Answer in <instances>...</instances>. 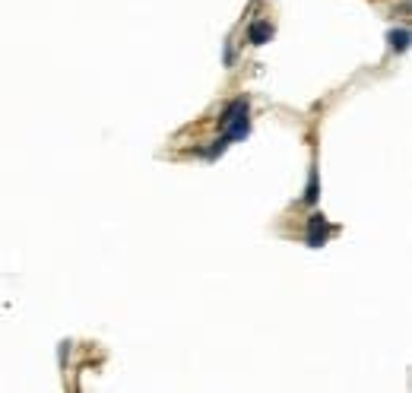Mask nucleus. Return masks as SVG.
<instances>
[{
    "label": "nucleus",
    "instance_id": "f257e3e1",
    "mask_svg": "<svg viewBox=\"0 0 412 393\" xmlns=\"http://www.w3.org/2000/svg\"><path fill=\"white\" fill-rule=\"evenodd\" d=\"M327 235H330L327 219H323L321 213L311 216V219H308V245H311V248H321L323 241H327Z\"/></svg>",
    "mask_w": 412,
    "mask_h": 393
},
{
    "label": "nucleus",
    "instance_id": "f03ea898",
    "mask_svg": "<svg viewBox=\"0 0 412 393\" xmlns=\"http://www.w3.org/2000/svg\"><path fill=\"white\" fill-rule=\"evenodd\" d=\"M269 35H273V29H269V23H263V19H257V23L251 26V32H247L251 45H263V42H269Z\"/></svg>",
    "mask_w": 412,
    "mask_h": 393
},
{
    "label": "nucleus",
    "instance_id": "7ed1b4c3",
    "mask_svg": "<svg viewBox=\"0 0 412 393\" xmlns=\"http://www.w3.org/2000/svg\"><path fill=\"white\" fill-rule=\"evenodd\" d=\"M406 42H409V32H406V29L390 32V45H394L396 51H403V48H406Z\"/></svg>",
    "mask_w": 412,
    "mask_h": 393
},
{
    "label": "nucleus",
    "instance_id": "20e7f679",
    "mask_svg": "<svg viewBox=\"0 0 412 393\" xmlns=\"http://www.w3.org/2000/svg\"><path fill=\"white\" fill-rule=\"evenodd\" d=\"M308 203H314L317 200V175H311V184H308Z\"/></svg>",
    "mask_w": 412,
    "mask_h": 393
}]
</instances>
